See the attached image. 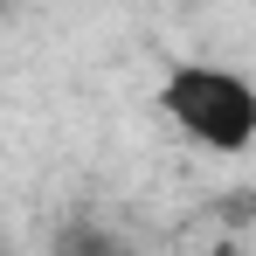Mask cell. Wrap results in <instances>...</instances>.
I'll return each instance as SVG.
<instances>
[{
  "mask_svg": "<svg viewBox=\"0 0 256 256\" xmlns=\"http://www.w3.org/2000/svg\"><path fill=\"white\" fill-rule=\"evenodd\" d=\"M160 111L201 152L236 160V152L256 146V84L228 62H173L160 76Z\"/></svg>",
  "mask_w": 256,
  "mask_h": 256,
  "instance_id": "cell-1",
  "label": "cell"
}]
</instances>
